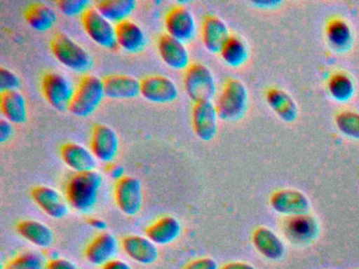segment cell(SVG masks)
Wrapping results in <instances>:
<instances>
[{"instance_id":"4316f807","label":"cell","mask_w":359,"mask_h":269,"mask_svg":"<svg viewBox=\"0 0 359 269\" xmlns=\"http://www.w3.org/2000/svg\"><path fill=\"white\" fill-rule=\"evenodd\" d=\"M266 103L281 120L293 122L298 117V107L294 99L285 90L270 88L266 94Z\"/></svg>"},{"instance_id":"f1b7e54d","label":"cell","mask_w":359,"mask_h":269,"mask_svg":"<svg viewBox=\"0 0 359 269\" xmlns=\"http://www.w3.org/2000/svg\"><path fill=\"white\" fill-rule=\"evenodd\" d=\"M327 39L333 50L346 52L352 46L351 27L342 19H333L327 27Z\"/></svg>"},{"instance_id":"9c48e42d","label":"cell","mask_w":359,"mask_h":269,"mask_svg":"<svg viewBox=\"0 0 359 269\" xmlns=\"http://www.w3.org/2000/svg\"><path fill=\"white\" fill-rule=\"evenodd\" d=\"M119 140L116 132L106 124H95L92 130L90 151L98 161L111 163L118 153Z\"/></svg>"},{"instance_id":"83f0119b","label":"cell","mask_w":359,"mask_h":269,"mask_svg":"<svg viewBox=\"0 0 359 269\" xmlns=\"http://www.w3.org/2000/svg\"><path fill=\"white\" fill-rule=\"evenodd\" d=\"M25 19L32 29L45 32L53 27L57 15L51 6L43 2H36L28 6L25 12Z\"/></svg>"},{"instance_id":"7c38bea8","label":"cell","mask_w":359,"mask_h":269,"mask_svg":"<svg viewBox=\"0 0 359 269\" xmlns=\"http://www.w3.org/2000/svg\"><path fill=\"white\" fill-rule=\"evenodd\" d=\"M270 204L275 212L291 216L306 214L311 207L306 195L296 189L275 191L271 195Z\"/></svg>"},{"instance_id":"74e56055","label":"cell","mask_w":359,"mask_h":269,"mask_svg":"<svg viewBox=\"0 0 359 269\" xmlns=\"http://www.w3.org/2000/svg\"><path fill=\"white\" fill-rule=\"evenodd\" d=\"M46 269H79V267L67 258H56L47 263Z\"/></svg>"},{"instance_id":"f546056e","label":"cell","mask_w":359,"mask_h":269,"mask_svg":"<svg viewBox=\"0 0 359 269\" xmlns=\"http://www.w3.org/2000/svg\"><path fill=\"white\" fill-rule=\"evenodd\" d=\"M98 12L111 22L119 23L127 20L128 17L135 10L134 0H104L97 2L95 6Z\"/></svg>"},{"instance_id":"30bf717a","label":"cell","mask_w":359,"mask_h":269,"mask_svg":"<svg viewBox=\"0 0 359 269\" xmlns=\"http://www.w3.org/2000/svg\"><path fill=\"white\" fill-rule=\"evenodd\" d=\"M168 35L182 42L190 41L196 36V22L192 12L184 6H176L165 15Z\"/></svg>"},{"instance_id":"836d02e7","label":"cell","mask_w":359,"mask_h":269,"mask_svg":"<svg viewBox=\"0 0 359 269\" xmlns=\"http://www.w3.org/2000/svg\"><path fill=\"white\" fill-rule=\"evenodd\" d=\"M336 125L338 130L350 137L359 140V113L356 111H340L335 117Z\"/></svg>"},{"instance_id":"7bdbcfd3","label":"cell","mask_w":359,"mask_h":269,"mask_svg":"<svg viewBox=\"0 0 359 269\" xmlns=\"http://www.w3.org/2000/svg\"><path fill=\"white\" fill-rule=\"evenodd\" d=\"M222 269H256L255 267L252 266L249 263L245 262H231L224 265Z\"/></svg>"},{"instance_id":"7402d4cb","label":"cell","mask_w":359,"mask_h":269,"mask_svg":"<svg viewBox=\"0 0 359 269\" xmlns=\"http://www.w3.org/2000/svg\"><path fill=\"white\" fill-rule=\"evenodd\" d=\"M104 95L114 99L135 98L140 95V81L128 75H109L102 79Z\"/></svg>"},{"instance_id":"44dd1931","label":"cell","mask_w":359,"mask_h":269,"mask_svg":"<svg viewBox=\"0 0 359 269\" xmlns=\"http://www.w3.org/2000/svg\"><path fill=\"white\" fill-rule=\"evenodd\" d=\"M285 233L290 241L297 244L310 243L318 235V224L308 214L291 216L285 223Z\"/></svg>"},{"instance_id":"5bb4252c","label":"cell","mask_w":359,"mask_h":269,"mask_svg":"<svg viewBox=\"0 0 359 269\" xmlns=\"http://www.w3.org/2000/svg\"><path fill=\"white\" fill-rule=\"evenodd\" d=\"M31 195L39 207L52 218L62 219L69 214L68 201L52 187L45 185L34 187Z\"/></svg>"},{"instance_id":"d590c367","label":"cell","mask_w":359,"mask_h":269,"mask_svg":"<svg viewBox=\"0 0 359 269\" xmlns=\"http://www.w3.org/2000/svg\"><path fill=\"white\" fill-rule=\"evenodd\" d=\"M20 85V78L16 74L6 67L0 69V88L1 92L6 90H16Z\"/></svg>"},{"instance_id":"ee69618b","label":"cell","mask_w":359,"mask_h":269,"mask_svg":"<svg viewBox=\"0 0 359 269\" xmlns=\"http://www.w3.org/2000/svg\"><path fill=\"white\" fill-rule=\"evenodd\" d=\"M88 224L97 230H104L107 228V223L102 219L100 218H90L88 220Z\"/></svg>"},{"instance_id":"b9f144b4","label":"cell","mask_w":359,"mask_h":269,"mask_svg":"<svg viewBox=\"0 0 359 269\" xmlns=\"http://www.w3.org/2000/svg\"><path fill=\"white\" fill-rule=\"evenodd\" d=\"M252 4L258 6V8H276L279 4H281V1H279V0H257V1H253Z\"/></svg>"},{"instance_id":"60d3db41","label":"cell","mask_w":359,"mask_h":269,"mask_svg":"<svg viewBox=\"0 0 359 269\" xmlns=\"http://www.w3.org/2000/svg\"><path fill=\"white\" fill-rule=\"evenodd\" d=\"M108 174L112 177L115 180L118 181L119 179L125 177V172H123V166L118 165V164H110L108 167Z\"/></svg>"},{"instance_id":"8fae6325","label":"cell","mask_w":359,"mask_h":269,"mask_svg":"<svg viewBox=\"0 0 359 269\" xmlns=\"http://www.w3.org/2000/svg\"><path fill=\"white\" fill-rule=\"evenodd\" d=\"M140 95L153 103L173 102L178 97L174 81L163 75H152L140 81Z\"/></svg>"},{"instance_id":"4dcf8cb0","label":"cell","mask_w":359,"mask_h":269,"mask_svg":"<svg viewBox=\"0 0 359 269\" xmlns=\"http://www.w3.org/2000/svg\"><path fill=\"white\" fill-rule=\"evenodd\" d=\"M220 56L226 64L238 67L247 61L249 52L247 46L241 38L230 36L219 52Z\"/></svg>"},{"instance_id":"ba28073f","label":"cell","mask_w":359,"mask_h":269,"mask_svg":"<svg viewBox=\"0 0 359 269\" xmlns=\"http://www.w3.org/2000/svg\"><path fill=\"white\" fill-rule=\"evenodd\" d=\"M114 198L117 207L123 214L136 216L142 209L144 202L142 183L134 177H123L115 183Z\"/></svg>"},{"instance_id":"e575fe53","label":"cell","mask_w":359,"mask_h":269,"mask_svg":"<svg viewBox=\"0 0 359 269\" xmlns=\"http://www.w3.org/2000/svg\"><path fill=\"white\" fill-rule=\"evenodd\" d=\"M56 6L62 14L75 16L83 15L90 8V2L88 0H58Z\"/></svg>"},{"instance_id":"d6a6232c","label":"cell","mask_w":359,"mask_h":269,"mask_svg":"<svg viewBox=\"0 0 359 269\" xmlns=\"http://www.w3.org/2000/svg\"><path fill=\"white\" fill-rule=\"evenodd\" d=\"M46 266L47 263L41 254L26 251L9 261L4 269H46Z\"/></svg>"},{"instance_id":"ffe728a7","label":"cell","mask_w":359,"mask_h":269,"mask_svg":"<svg viewBox=\"0 0 359 269\" xmlns=\"http://www.w3.org/2000/svg\"><path fill=\"white\" fill-rule=\"evenodd\" d=\"M117 46L129 53H140L147 44V38L140 25L127 20L115 25Z\"/></svg>"},{"instance_id":"d6986e66","label":"cell","mask_w":359,"mask_h":269,"mask_svg":"<svg viewBox=\"0 0 359 269\" xmlns=\"http://www.w3.org/2000/svg\"><path fill=\"white\" fill-rule=\"evenodd\" d=\"M230 37L228 27L217 16H205L201 25V39L203 46L211 53H219Z\"/></svg>"},{"instance_id":"4fadbf2b","label":"cell","mask_w":359,"mask_h":269,"mask_svg":"<svg viewBox=\"0 0 359 269\" xmlns=\"http://www.w3.org/2000/svg\"><path fill=\"white\" fill-rule=\"evenodd\" d=\"M218 113L211 101L194 103L192 109L193 130L199 139L211 141L217 134Z\"/></svg>"},{"instance_id":"3957f363","label":"cell","mask_w":359,"mask_h":269,"mask_svg":"<svg viewBox=\"0 0 359 269\" xmlns=\"http://www.w3.org/2000/svg\"><path fill=\"white\" fill-rule=\"evenodd\" d=\"M104 82L95 75H86L75 88L68 111L77 117H88L97 109L104 99Z\"/></svg>"},{"instance_id":"1f68e13d","label":"cell","mask_w":359,"mask_h":269,"mask_svg":"<svg viewBox=\"0 0 359 269\" xmlns=\"http://www.w3.org/2000/svg\"><path fill=\"white\" fill-rule=\"evenodd\" d=\"M327 90L336 101L346 102L354 95V82L346 74L336 73L330 78L327 82Z\"/></svg>"},{"instance_id":"484cf974","label":"cell","mask_w":359,"mask_h":269,"mask_svg":"<svg viewBox=\"0 0 359 269\" xmlns=\"http://www.w3.org/2000/svg\"><path fill=\"white\" fill-rule=\"evenodd\" d=\"M0 109L4 117L11 123H24L27 120L26 100L18 90L1 92Z\"/></svg>"},{"instance_id":"2e32d148","label":"cell","mask_w":359,"mask_h":269,"mask_svg":"<svg viewBox=\"0 0 359 269\" xmlns=\"http://www.w3.org/2000/svg\"><path fill=\"white\" fill-rule=\"evenodd\" d=\"M157 50L163 62L174 69H184L189 67L190 55L184 42L165 34L157 41Z\"/></svg>"},{"instance_id":"52a82bcc","label":"cell","mask_w":359,"mask_h":269,"mask_svg":"<svg viewBox=\"0 0 359 269\" xmlns=\"http://www.w3.org/2000/svg\"><path fill=\"white\" fill-rule=\"evenodd\" d=\"M81 22L87 35L96 43L107 48L117 46L115 25L102 16L95 6H90L81 15Z\"/></svg>"},{"instance_id":"ab89813d","label":"cell","mask_w":359,"mask_h":269,"mask_svg":"<svg viewBox=\"0 0 359 269\" xmlns=\"http://www.w3.org/2000/svg\"><path fill=\"white\" fill-rule=\"evenodd\" d=\"M102 269H133L127 262L125 261L119 260V258H114V260L110 261L107 263L106 265L102 266Z\"/></svg>"},{"instance_id":"d4e9b609","label":"cell","mask_w":359,"mask_h":269,"mask_svg":"<svg viewBox=\"0 0 359 269\" xmlns=\"http://www.w3.org/2000/svg\"><path fill=\"white\" fill-rule=\"evenodd\" d=\"M18 233L37 247H50L54 241L52 229L45 223L36 220H22L18 223Z\"/></svg>"},{"instance_id":"9a60e30c","label":"cell","mask_w":359,"mask_h":269,"mask_svg":"<svg viewBox=\"0 0 359 269\" xmlns=\"http://www.w3.org/2000/svg\"><path fill=\"white\" fill-rule=\"evenodd\" d=\"M121 247L130 258L140 264H153L159 256L158 247L148 237L127 235L121 240Z\"/></svg>"},{"instance_id":"8d00e7d4","label":"cell","mask_w":359,"mask_h":269,"mask_svg":"<svg viewBox=\"0 0 359 269\" xmlns=\"http://www.w3.org/2000/svg\"><path fill=\"white\" fill-rule=\"evenodd\" d=\"M184 269H218V264L214 258H201L189 263Z\"/></svg>"},{"instance_id":"6da1fadb","label":"cell","mask_w":359,"mask_h":269,"mask_svg":"<svg viewBox=\"0 0 359 269\" xmlns=\"http://www.w3.org/2000/svg\"><path fill=\"white\" fill-rule=\"evenodd\" d=\"M102 181V174L96 170L73 174L65 189L69 205L81 214L91 212L97 203L98 191Z\"/></svg>"},{"instance_id":"5b68a950","label":"cell","mask_w":359,"mask_h":269,"mask_svg":"<svg viewBox=\"0 0 359 269\" xmlns=\"http://www.w3.org/2000/svg\"><path fill=\"white\" fill-rule=\"evenodd\" d=\"M184 85L187 95L194 103L211 101L216 94L213 73L201 63H193L187 67Z\"/></svg>"},{"instance_id":"7a4b0ae2","label":"cell","mask_w":359,"mask_h":269,"mask_svg":"<svg viewBox=\"0 0 359 269\" xmlns=\"http://www.w3.org/2000/svg\"><path fill=\"white\" fill-rule=\"evenodd\" d=\"M52 54L62 65L77 73L91 69L93 59L85 48L64 33H57L50 43Z\"/></svg>"},{"instance_id":"603a6c76","label":"cell","mask_w":359,"mask_h":269,"mask_svg":"<svg viewBox=\"0 0 359 269\" xmlns=\"http://www.w3.org/2000/svg\"><path fill=\"white\" fill-rule=\"evenodd\" d=\"M182 233V224L172 216H165L155 221L146 229V235L156 245H168L175 241Z\"/></svg>"},{"instance_id":"ac0fdd59","label":"cell","mask_w":359,"mask_h":269,"mask_svg":"<svg viewBox=\"0 0 359 269\" xmlns=\"http://www.w3.org/2000/svg\"><path fill=\"white\" fill-rule=\"evenodd\" d=\"M60 156L65 164L76 172H91L97 166V160L92 151L79 143H65L60 147Z\"/></svg>"},{"instance_id":"f35d334b","label":"cell","mask_w":359,"mask_h":269,"mask_svg":"<svg viewBox=\"0 0 359 269\" xmlns=\"http://www.w3.org/2000/svg\"><path fill=\"white\" fill-rule=\"evenodd\" d=\"M12 134H13V126L11 122L3 118L0 120V142L5 143L11 138Z\"/></svg>"},{"instance_id":"277c9868","label":"cell","mask_w":359,"mask_h":269,"mask_svg":"<svg viewBox=\"0 0 359 269\" xmlns=\"http://www.w3.org/2000/svg\"><path fill=\"white\" fill-rule=\"evenodd\" d=\"M248 90L238 79H229L216 101L218 117L226 121H236L245 115L248 107Z\"/></svg>"},{"instance_id":"8992f818","label":"cell","mask_w":359,"mask_h":269,"mask_svg":"<svg viewBox=\"0 0 359 269\" xmlns=\"http://www.w3.org/2000/svg\"><path fill=\"white\" fill-rule=\"evenodd\" d=\"M41 90L49 104L60 111L69 109L75 92L70 80L56 71H50L43 75Z\"/></svg>"},{"instance_id":"e0dca14e","label":"cell","mask_w":359,"mask_h":269,"mask_svg":"<svg viewBox=\"0 0 359 269\" xmlns=\"http://www.w3.org/2000/svg\"><path fill=\"white\" fill-rule=\"evenodd\" d=\"M118 251V242L110 233H102L94 237L86 248V258L95 266H104L114 260Z\"/></svg>"},{"instance_id":"cb8c5ba5","label":"cell","mask_w":359,"mask_h":269,"mask_svg":"<svg viewBox=\"0 0 359 269\" xmlns=\"http://www.w3.org/2000/svg\"><path fill=\"white\" fill-rule=\"evenodd\" d=\"M252 240L258 252L269 260H280L285 254V248L280 237L266 227H258Z\"/></svg>"}]
</instances>
